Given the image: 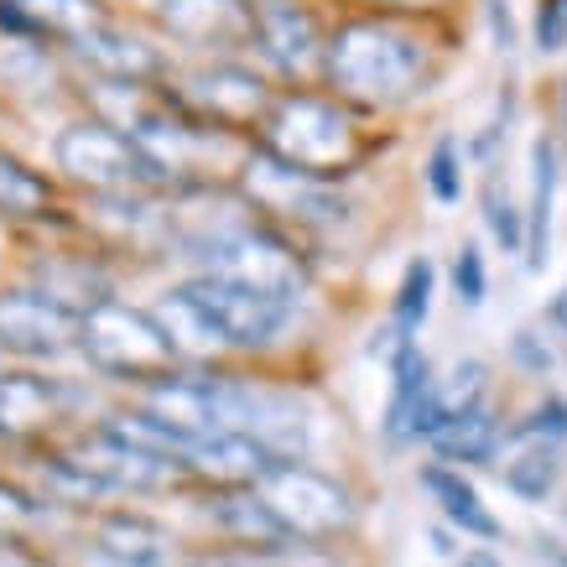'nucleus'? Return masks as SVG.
Instances as JSON below:
<instances>
[{
  "label": "nucleus",
  "instance_id": "15",
  "mask_svg": "<svg viewBox=\"0 0 567 567\" xmlns=\"http://www.w3.org/2000/svg\"><path fill=\"white\" fill-rule=\"evenodd\" d=\"M73 58L89 63V69L100 73V79H115V84H141V79H152L162 69V58H156L141 37L131 32H115V27H94L73 42Z\"/></svg>",
  "mask_w": 567,
  "mask_h": 567
},
{
  "label": "nucleus",
  "instance_id": "29",
  "mask_svg": "<svg viewBox=\"0 0 567 567\" xmlns=\"http://www.w3.org/2000/svg\"><path fill=\"white\" fill-rule=\"evenodd\" d=\"M484 208H489L484 219H489V229H495V240L505 245V250H526V214H516L511 198H499V188H489Z\"/></svg>",
  "mask_w": 567,
  "mask_h": 567
},
{
  "label": "nucleus",
  "instance_id": "3",
  "mask_svg": "<svg viewBox=\"0 0 567 567\" xmlns=\"http://www.w3.org/2000/svg\"><path fill=\"white\" fill-rule=\"evenodd\" d=\"M266 136H271V152L281 162L302 167L308 177H339L360 156V141H354V125H349L344 110H333L323 100H308V94H292L271 110L266 121Z\"/></svg>",
  "mask_w": 567,
  "mask_h": 567
},
{
  "label": "nucleus",
  "instance_id": "37",
  "mask_svg": "<svg viewBox=\"0 0 567 567\" xmlns=\"http://www.w3.org/2000/svg\"><path fill=\"white\" fill-rule=\"evenodd\" d=\"M0 27H6V32H17V37H32L37 32L32 17L21 11V0H0Z\"/></svg>",
  "mask_w": 567,
  "mask_h": 567
},
{
  "label": "nucleus",
  "instance_id": "18",
  "mask_svg": "<svg viewBox=\"0 0 567 567\" xmlns=\"http://www.w3.org/2000/svg\"><path fill=\"white\" fill-rule=\"evenodd\" d=\"M422 489L443 505V516L464 536H480V542H495L499 536V520L489 516V505H484L480 489H474L464 474H453V468H443V464H427L422 468Z\"/></svg>",
  "mask_w": 567,
  "mask_h": 567
},
{
  "label": "nucleus",
  "instance_id": "36",
  "mask_svg": "<svg viewBox=\"0 0 567 567\" xmlns=\"http://www.w3.org/2000/svg\"><path fill=\"white\" fill-rule=\"evenodd\" d=\"M516 360L526 364V370H547L551 354L542 344H536V333H516Z\"/></svg>",
  "mask_w": 567,
  "mask_h": 567
},
{
  "label": "nucleus",
  "instance_id": "35",
  "mask_svg": "<svg viewBox=\"0 0 567 567\" xmlns=\"http://www.w3.org/2000/svg\"><path fill=\"white\" fill-rule=\"evenodd\" d=\"M276 551H229V557H204L198 567H276Z\"/></svg>",
  "mask_w": 567,
  "mask_h": 567
},
{
  "label": "nucleus",
  "instance_id": "13",
  "mask_svg": "<svg viewBox=\"0 0 567 567\" xmlns=\"http://www.w3.org/2000/svg\"><path fill=\"white\" fill-rule=\"evenodd\" d=\"M183 464H188V474H198V480H208V484L250 489V484H260L271 474L276 458L250 432H214V437H204V443H193L188 453H183Z\"/></svg>",
  "mask_w": 567,
  "mask_h": 567
},
{
  "label": "nucleus",
  "instance_id": "32",
  "mask_svg": "<svg viewBox=\"0 0 567 567\" xmlns=\"http://www.w3.org/2000/svg\"><path fill=\"white\" fill-rule=\"evenodd\" d=\"M536 48L542 52L567 48V0H547V6L536 11Z\"/></svg>",
  "mask_w": 567,
  "mask_h": 567
},
{
  "label": "nucleus",
  "instance_id": "21",
  "mask_svg": "<svg viewBox=\"0 0 567 567\" xmlns=\"http://www.w3.org/2000/svg\"><path fill=\"white\" fill-rule=\"evenodd\" d=\"M58 412V391L37 375H0V432L6 437H27V432L48 427Z\"/></svg>",
  "mask_w": 567,
  "mask_h": 567
},
{
  "label": "nucleus",
  "instance_id": "9",
  "mask_svg": "<svg viewBox=\"0 0 567 567\" xmlns=\"http://www.w3.org/2000/svg\"><path fill=\"white\" fill-rule=\"evenodd\" d=\"M79 318L84 312L52 302L48 292H6L0 297V349L27 354V360H52L79 344Z\"/></svg>",
  "mask_w": 567,
  "mask_h": 567
},
{
  "label": "nucleus",
  "instance_id": "1",
  "mask_svg": "<svg viewBox=\"0 0 567 567\" xmlns=\"http://www.w3.org/2000/svg\"><path fill=\"white\" fill-rule=\"evenodd\" d=\"M427 73V48L391 21H349L328 42V79L364 104L406 100Z\"/></svg>",
  "mask_w": 567,
  "mask_h": 567
},
{
  "label": "nucleus",
  "instance_id": "20",
  "mask_svg": "<svg viewBox=\"0 0 567 567\" xmlns=\"http://www.w3.org/2000/svg\"><path fill=\"white\" fill-rule=\"evenodd\" d=\"M156 323L167 328V339L177 344V354H193V360H204V354H214V349L224 344V333L214 328V318H208L204 302H198L188 287H177V292L162 297Z\"/></svg>",
  "mask_w": 567,
  "mask_h": 567
},
{
  "label": "nucleus",
  "instance_id": "34",
  "mask_svg": "<svg viewBox=\"0 0 567 567\" xmlns=\"http://www.w3.org/2000/svg\"><path fill=\"white\" fill-rule=\"evenodd\" d=\"M32 516H37V505L21 489H11V484H0V536H17V532H27L32 526Z\"/></svg>",
  "mask_w": 567,
  "mask_h": 567
},
{
  "label": "nucleus",
  "instance_id": "26",
  "mask_svg": "<svg viewBox=\"0 0 567 567\" xmlns=\"http://www.w3.org/2000/svg\"><path fill=\"white\" fill-rule=\"evenodd\" d=\"M432 287H437V266H432L427 256H416L412 266H406V276H401V287H395V308H391L395 312V333H401V339L427 323Z\"/></svg>",
  "mask_w": 567,
  "mask_h": 567
},
{
  "label": "nucleus",
  "instance_id": "4",
  "mask_svg": "<svg viewBox=\"0 0 567 567\" xmlns=\"http://www.w3.org/2000/svg\"><path fill=\"white\" fill-rule=\"evenodd\" d=\"M52 156H58V167H63L73 183L100 188V193H131V188L167 183V173L141 152L136 136H125V131L100 125V121H79V125H69V131H58Z\"/></svg>",
  "mask_w": 567,
  "mask_h": 567
},
{
  "label": "nucleus",
  "instance_id": "27",
  "mask_svg": "<svg viewBox=\"0 0 567 567\" xmlns=\"http://www.w3.org/2000/svg\"><path fill=\"white\" fill-rule=\"evenodd\" d=\"M0 214H17V219H42L48 214V183L27 173L17 156L6 152H0Z\"/></svg>",
  "mask_w": 567,
  "mask_h": 567
},
{
  "label": "nucleus",
  "instance_id": "6",
  "mask_svg": "<svg viewBox=\"0 0 567 567\" xmlns=\"http://www.w3.org/2000/svg\"><path fill=\"white\" fill-rule=\"evenodd\" d=\"M198 260L208 266V276H224V281H240L250 292H266L276 302H292L302 292V260L287 240H276L266 229H235L224 240L204 245Z\"/></svg>",
  "mask_w": 567,
  "mask_h": 567
},
{
  "label": "nucleus",
  "instance_id": "38",
  "mask_svg": "<svg viewBox=\"0 0 567 567\" xmlns=\"http://www.w3.org/2000/svg\"><path fill=\"white\" fill-rule=\"evenodd\" d=\"M489 27H495V42H499V48H516V27H511L505 0H489Z\"/></svg>",
  "mask_w": 567,
  "mask_h": 567
},
{
  "label": "nucleus",
  "instance_id": "19",
  "mask_svg": "<svg viewBox=\"0 0 567 567\" xmlns=\"http://www.w3.org/2000/svg\"><path fill=\"white\" fill-rule=\"evenodd\" d=\"M551 204H557V152L547 136L532 141V208H526V266L542 271L551 245Z\"/></svg>",
  "mask_w": 567,
  "mask_h": 567
},
{
  "label": "nucleus",
  "instance_id": "11",
  "mask_svg": "<svg viewBox=\"0 0 567 567\" xmlns=\"http://www.w3.org/2000/svg\"><path fill=\"white\" fill-rule=\"evenodd\" d=\"M391 375H395V391H391V412H385V432H391L395 443H406V437H437V427L447 422L443 385L432 380L427 354L412 339L395 349Z\"/></svg>",
  "mask_w": 567,
  "mask_h": 567
},
{
  "label": "nucleus",
  "instance_id": "25",
  "mask_svg": "<svg viewBox=\"0 0 567 567\" xmlns=\"http://www.w3.org/2000/svg\"><path fill=\"white\" fill-rule=\"evenodd\" d=\"M21 11L32 17L37 32H58V37H69V42H79V37L94 32V27H104L100 0H21Z\"/></svg>",
  "mask_w": 567,
  "mask_h": 567
},
{
  "label": "nucleus",
  "instance_id": "22",
  "mask_svg": "<svg viewBox=\"0 0 567 567\" xmlns=\"http://www.w3.org/2000/svg\"><path fill=\"white\" fill-rule=\"evenodd\" d=\"M432 447H437L443 458L489 464V458H495V447H499V427H495V416L484 412V406H474V412H453L443 427H437Z\"/></svg>",
  "mask_w": 567,
  "mask_h": 567
},
{
  "label": "nucleus",
  "instance_id": "2",
  "mask_svg": "<svg viewBox=\"0 0 567 567\" xmlns=\"http://www.w3.org/2000/svg\"><path fill=\"white\" fill-rule=\"evenodd\" d=\"M79 349L100 364L104 375L121 380H167L177 364V344L156 312L125 308V302H100L79 318Z\"/></svg>",
  "mask_w": 567,
  "mask_h": 567
},
{
  "label": "nucleus",
  "instance_id": "7",
  "mask_svg": "<svg viewBox=\"0 0 567 567\" xmlns=\"http://www.w3.org/2000/svg\"><path fill=\"white\" fill-rule=\"evenodd\" d=\"M245 193H250V204H260L266 214H281V219H312V224L344 219V204L318 177H308L292 162H281L276 152H256L245 162Z\"/></svg>",
  "mask_w": 567,
  "mask_h": 567
},
{
  "label": "nucleus",
  "instance_id": "12",
  "mask_svg": "<svg viewBox=\"0 0 567 567\" xmlns=\"http://www.w3.org/2000/svg\"><path fill=\"white\" fill-rule=\"evenodd\" d=\"M167 32L198 48H235L256 42V6L245 0H162Z\"/></svg>",
  "mask_w": 567,
  "mask_h": 567
},
{
  "label": "nucleus",
  "instance_id": "8",
  "mask_svg": "<svg viewBox=\"0 0 567 567\" xmlns=\"http://www.w3.org/2000/svg\"><path fill=\"white\" fill-rule=\"evenodd\" d=\"M188 292L204 302V312L224 333V344L260 349V344H271L276 333H281V323H287V302H276L266 292H250L240 281H224V276L204 271L198 281H188Z\"/></svg>",
  "mask_w": 567,
  "mask_h": 567
},
{
  "label": "nucleus",
  "instance_id": "33",
  "mask_svg": "<svg viewBox=\"0 0 567 567\" xmlns=\"http://www.w3.org/2000/svg\"><path fill=\"white\" fill-rule=\"evenodd\" d=\"M516 432H526V437H542V443H557V437H567V401H547V406H536L532 422H520Z\"/></svg>",
  "mask_w": 567,
  "mask_h": 567
},
{
  "label": "nucleus",
  "instance_id": "14",
  "mask_svg": "<svg viewBox=\"0 0 567 567\" xmlns=\"http://www.w3.org/2000/svg\"><path fill=\"white\" fill-rule=\"evenodd\" d=\"M188 100L204 104L214 121L245 125L266 110V84H260L250 69H235V63H214V69H198L188 79Z\"/></svg>",
  "mask_w": 567,
  "mask_h": 567
},
{
  "label": "nucleus",
  "instance_id": "17",
  "mask_svg": "<svg viewBox=\"0 0 567 567\" xmlns=\"http://www.w3.org/2000/svg\"><path fill=\"white\" fill-rule=\"evenodd\" d=\"M94 542H100V551L115 567H162L167 563V551H173V536L162 532L156 520H146V516H110V520H100Z\"/></svg>",
  "mask_w": 567,
  "mask_h": 567
},
{
  "label": "nucleus",
  "instance_id": "39",
  "mask_svg": "<svg viewBox=\"0 0 567 567\" xmlns=\"http://www.w3.org/2000/svg\"><path fill=\"white\" fill-rule=\"evenodd\" d=\"M464 567H499V557H495V551H468Z\"/></svg>",
  "mask_w": 567,
  "mask_h": 567
},
{
  "label": "nucleus",
  "instance_id": "40",
  "mask_svg": "<svg viewBox=\"0 0 567 567\" xmlns=\"http://www.w3.org/2000/svg\"><path fill=\"white\" fill-rule=\"evenodd\" d=\"M551 323H563L567 328V287L557 297H551Z\"/></svg>",
  "mask_w": 567,
  "mask_h": 567
},
{
  "label": "nucleus",
  "instance_id": "23",
  "mask_svg": "<svg viewBox=\"0 0 567 567\" xmlns=\"http://www.w3.org/2000/svg\"><path fill=\"white\" fill-rule=\"evenodd\" d=\"M505 484H511V495L520 499H547L551 484H557V447L542 443V437H526L516 432V453L505 458Z\"/></svg>",
  "mask_w": 567,
  "mask_h": 567
},
{
  "label": "nucleus",
  "instance_id": "24",
  "mask_svg": "<svg viewBox=\"0 0 567 567\" xmlns=\"http://www.w3.org/2000/svg\"><path fill=\"white\" fill-rule=\"evenodd\" d=\"M219 526L229 536H240L250 551H281L292 536H287V526L266 511V499L260 495H235L219 505Z\"/></svg>",
  "mask_w": 567,
  "mask_h": 567
},
{
  "label": "nucleus",
  "instance_id": "28",
  "mask_svg": "<svg viewBox=\"0 0 567 567\" xmlns=\"http://www.w3.org/2000/svg\"><path fill=\"white\" fill-rule=\"evenodd\" d=\"M427 183H432V198H437V204H458L464 173H458V146H453V141H437V146H432Z\"/></svg>",
  "mask_w": 567,
  "mask_h": 567
},
{
  "label": "nucleus",
  "instance_id": "42",
  "mask_svg": "<svg viewBox=\"0 0 567 567\" xmlns=\"http://www.w3.org/2000/svg\"><path fill=\"white\" fill-rule=\"evenodd\" d=\"M563 115H567V94H563Z\"/></svg>",
  "mask_w": 567,
  "mask_h": 567
},
{
  "label": "nucleus",
  "instance_id": "30",
  "mask_svg": "<svg viewBox=\"0 0 567 567\" xmlns=\"http://www.w3.org/2000/svg\"><path fill=\"white\" fill-rule=\"evenodd\" d=\"M484 375H489V370H484L480 360H464L458 370H453V385L443 391L447 416H453V412H474V406H480V395H484Z\"/></svg>",
  "mask_w": 567,
  "mask_h": 567
},
{
  "label": "nucleus",
  "instance_id": "5",
  "mask_svg": "<svg viewBox=\"0 0 567 567\" xmlns=\"http://www.w3.org/2000/svg\"><path fill=\"white\" fill-rule=\"evenodd\" d=\"M256 495L287 526L292 542H328L354 520V499L344 484H333L328 474H312L302 464H271V474L256 484Z\"/></svg>",
  "mask_w": 567,
  "mask_h": 567
},
{
  "label": "nucleus",
  "instance_id": "16",
  "mask_svg": "<svg viewBox=\"0 0 567 567\" xmlns=\"http://www.w3.org/2000/svg\"><path fill=\"white\" fill-rule=\"evenodd\" d=\"M256 42L276 69L297 73V69H308L312 48H318V32H312V17H302L297 6L276 0V6H260L256 11Z\"/></svg>",
  "mask_w": 567,
  "mask_h": 567
},
{
  "label": "nucleus",
  "instance_id": "31",
  "mask_svg": "<svg viewBox=\"0 0 567 567\" xmlns=\"http://www.w3.org/2000/svg\"><path fill=\"white\" fill-rule=\"evenodd\" d=\"M453 287H458V302L464 308H480L484 302V256H480V245H464L458 250V260H453Z\"/></svg>",
  "mask_w": 567,
  "mask_h": 567
},
{
  "label": "nucleus",
  "instance_id": "10",
  "mask_svg": "<svg viewBox=\"0 0 567 567\" xmlns=\"http://www.w3.org/2000/svg\"><path fill=\"white\" fill-rule=\"evenodd\" d=\"M69 464L79 468L94 489H162V484L177 474V458L125 443V437H115L110 427L84 437V443L73 447Z\"/></svg>",
  "mask_w": 567,
  "mask_h": 567
},
{
  "label": "nucleus",
  "instance_id": "41",
  "mask_svg": "<svg viewBox=\"0 0 567 567\" xmlns=\"http://www.w3.org/2000/svg\"><path fill=\"white\" fill-rule=\"evenodd\" d=\"M542 551L551 557V567H567V547H563V542H542Z\"/></svg>",
  "mask_w": 567,
  "mask_h": 567
}]
</instances>
